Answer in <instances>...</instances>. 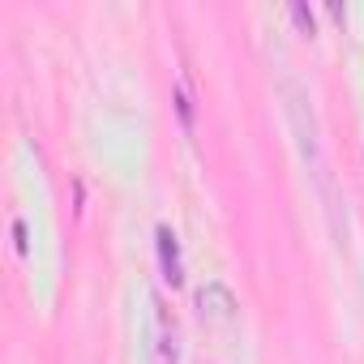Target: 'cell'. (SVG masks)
<instances>
[{
    "mask_svg": "<svg viewBox=\"0 0 364 364\" xmlns=\"http://www.w3.org/2000/svg\"><path fill=\"white\" fill-rule=\"evenodd\" d=\"M154 240H159V262H163V279L176 287L180 279H185V266H180V245H176V232L171 228H159L154 232Z\"/></svg>",
    "mask_w": 364,
    "mask_h": 364,
    "instance_id": "cell-3",
    "label": "cell"
},
{
    "mask_svg": "<svg viewBox=\"0 0 364 364\" xmlns=\"http://www.w3.org/2000/svg\"><path fill=\"white\" fill-rule=\"evenodd\" d=\"M198 309H202L206 321H232V317H236V296H232L223 283H206V287L198 291Z\"/></svg>",
    "mask_w": 364,
    "mask_h": 364,
    "instance_id": "cell-1",
    "label": "cell"
},
{
    "mask_svg": "<svg viewBox=\"0 0 364 364\" xmlns=\"http://www.w3.org/2000/svg\"><path fill=\"white\" fill-rule=\"evenodd\" d=\"M154 364H176V326L163 300H154Z\"/></svg>",
    "mask_w": 364,
    "mask_h": 364,
    "instance_id": "cell-2",
    "label": "cell"
},
{
    "mask_svg": "<svg viewBox=\"0 0 364 364\" xmlns=\"http://www.w3.org/2000/svg\"><path fill=\"white\" fill-rule=\"evenodd\" d=\"M283 95H287V112H291V120H296V129L304 133V95H300V86L296 82H283ZM304 154L317 163V141H313V124H309V137H304Z\"/></svg>",
    "mask_w": 364,
    "mask_h": 364,
    "instance_id": "cell-4",
    "label": "cell"
},
{
    "mask_svg": "<svg viewBox=\"0 0 364 364\" xmlns=\"http://www.w3.org/2000/svg\"><path fill=\"white\" fill-rule=\"evenodd\" d=\"M291 18H296V26H300L304 35H313V14H309L304 5H291Z\"/></svg>",
    "mask_w": 364,
    "mask_h": 364,
    "instance_id": "cell-5",
    "label": "cell"
}]
</instances>
